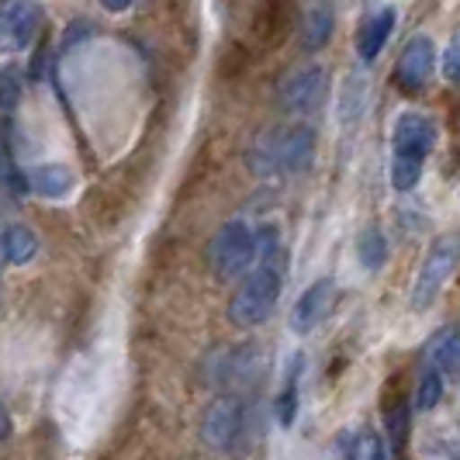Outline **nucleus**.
Wrapping results in <instances>:
<instances>
[{
	"label": "nucleus",
	"mask_w": 460,
	"mask_h": 460,
	"mask_svg": "<svg viewBox=\"0 0 460 460\" xmlns=\"http://www.w3.org/2000/svg\"><path fill=\"white\" fill-rule=\"evenodd\" d=\"M433 69H437V42L429 35H412L402 49V56H398L394 84L405 93H419L429 87Z\"/></svg>",
	"instance_id": "obj_6"
},
{
	"label": "nucleus",
	"mask_w": 460,
	"mask_h": 460,
	"mask_svg": "<svg viewBox=\"0 0 460 460\" xmlns=\"http://www.w3.org/2000/svg\"><path fill=\"white\" fill-rule=\"evenodd\" d=\"M136 0H101V7L104 11H111V14H121V11H128Z\"/></svg>",
	"instance_id": "obj_25"
},
{
	"label": "nucleus",
	"mask_w": 460,
	"mask_h": 460,
	"mask_svg": "<svg viewBox=\"0 0 460 460\" xmlns=\"http://www.w3.org/2000/svg\"><path fill=\"white\" fill-rule=\"evenodd\" d=\"M11 437V415H7V409H4V402H0V439Z\"/></svg>",
	"instance_id": "obj_26"
},
{
	"label": "nucleus",
	"mask_w": 460,
	"mask_h": 460,
	"mask_svg": "<svg viewBox=\"0 0 460 460\" xmlns=\"http://www.w3.org/2000/svg\"><path fill=\"white\" fill-rule=\"evenodd\" d=\"M42 4L39 0H11L0 11V46L4 49H28L35 42V35L42 31Z\"/></svg>",
	"instance_id": "obj_8"
},
{
	"label": "nucleus",
	"mask_w": 460,
	"mask_h": 460,
	"mask_svg": "<svg viewBox=\"0 0 460 460\" xmlns=\"http://www.w3.org/2000/svg\"><path fill=\"white\" fill-rule=\"evenodd\" d=\"M73 187H76V173L66 163H46V166H35L28 173V190H35L46 201H63L73 194Z\"/></svg>",
	"instance_id": "obj_12"
},
{
	"label": "nucleus",
	"mask_w": 460,
	"mask_h": 460,
	"mask_svg": "<svg viewBox=\"0 0 460 460\" xmlns=\"http://www.w3.org/2000/svg\"><path fill=\"white\" fill-rule=\"evenodd\" d=\"M280 298V263L274 253H263V263L256 270L243 274L239 291L229 301V319L235 325H260L270 319Z\"/></svg>",
	"instance_id": "obj_2"
},
{
	"label": "nucleus",
	"mask_w": 460,
	"mask_h": 460,
	"mask_svg": "<svg viewBox=\"0 0 460 460\" xmlns=\"http://www.w3.org/2000/svg\"><path fill=\"white\" fill-rule=\"evenodd\" d=\"M409 426H412V412H409L405 398H402V402H392V405L385 409V433H388V439H392V454H398V450L405 447Z\"/></svg>",
	"instance_id": "obj_18"
},
{
	"label": "nucleus",
	"mask_w": 460,
	"mask_h": 460,
	"mask_svg": "<svg viewBox=\"0 0 460 460\" xmlns=\"http://www.w3.org/2000/svg\"><path fill=\"white\" fill-rule=\"evenodd\" d=\"M298 374H301V357L291 364V374L284 377V388L277 398V422L280 426H291L298 419Z\"/></svg>",
	"instance_id": "obj_19"
},
{
	"label": "nucleus",
	"mask_w": 460,
	"mask_h": 460,
	"mask_svg": "<svg viewBox=\"0 0 460 460\" xmlns=\"http://www.w3.org/2000/svg\"><path fill=\"white\" fill-rule=\"evenodd\" d=\"M336 31V7L332 0H305L301 7V46L308 52H319L329 46Z\"/></svg>",
	"instance_id": "obj_11"
},
{
	"label": "nucleus",
	"mask_w": 460,
	"mask_h": 460,
	"mask_svg": "<svg viewBox=\"0 0 460 460\" xmlns=\"http://www.w3.org/2000/svg\"><path fill=\"white\" fill-rule=\"evenodd\" d=\"M22 93H24L22 69H18V66L0 69V111H7V115H11V111H18Z\"/></svg>",
	"instance_id": "obj_20"
},
{
	"label": "nucleus",
	"mask_w": 460,
	"mask_h": 460,
	"mask_svg": "<svg viewBox=\"0 0 460 460\" xmlns=\"http://www.w3.org/2000/svg\"><path fill=\"white\" fill-rule=\"evenodd\" d=\"M460 270V235H439L429 246V253L419 267V277L412 284V308L426 312L433 308L437 298L447 291V284L457 277Z\"/></svg>",
	"instance_id": "obj_3"
},
{
	"label": "nucleus",
	"mask_w": 460,
	"mask_h": 460,
	"mask_svg": "<svg viewBox=\"0 0 460 460\" xmlns=\"http://www.w3.org/2000/svg\"><path fill=\"white\" fill-rule=\"evenodd\" d=\"M336 305V280L332 277H319L315 284L305 288V295L295 301V312H291V332L308 336L315 325H323V319L332 312Z\"/></svg>",
	"instance_id": "obj_10"
},
{
	"label": "nucleus",
	"mask_w": 460,
	"mask_h": 460,
	"mask_svg": "<svg viewBox=\"0 0 460 460\" xmlns=\"http://www.w3.org/2000/svg\"><path fill=\"white\" fill-rule=\"evenodd\" d=\"M243 429V402L235 394H218L208 402L201 415V439L215 450H232V443Z\"/></svg>",
	"instance_id": "obj_7"
},
{
	"label": "nucleus",
	"mask_w": 460,
	"mask_h": 460,
	"mask_svg": "<svg viewBox=\"0 0 460 460\" xmlns=\"http://www.w3.org/2000/svg\"><path fill=\"white\" fill-rule=\"evenodd\" d=\"M443 370L433 367L422 374V381H419V394H415V409H422V412H429V409H437L439 398H443Z\"/></svg>",
	"instance_id": "obj_21"
},
{
	"label": "nucleus",
	"mask_w": 460,
	"mask_h": 460,
	"mask_svg": "<svg viewBox=\"0 0 460 460\" xmlns=\"http://www.w3.org/2000/svg\"><path fill=\"white\" fill-rule=\"evenodd\" d=\"M0 263H4V229H0Z\"/></svg>",
	"instance_id": "obj_27"
},
{
	"label": "nucleus",
	"mask_w": 460,
	"mask_h": 460,
	"mask_svg": "<svg viewBox=\"0 0 460 460\" xmlns=\"http://www.w3.org/2000/svg\"><path fill=\"white\" fill-rule=\"evenodd\" d=\"M394 18H398L394 7H381V11H374L367 22L360 24L357 49H360V59H364V63H374V59L381 56V49L388 46V39H392V31H394Z\"/></svg>",
	"instance_id": "obj_13"
},
{
	"label": "nucleus",
	"mask_w": 460,
	"mask_h": 460,
	"mask_svg": "<svg viewBox=\"0 0 460 460\" xmlns=\"http://www.w3.org/2000/svg\"><path fill=\"white\" fill-rule=\"evenodd\" d=\"M357 260L364 270H381L388 263V239L377 226H367L357 235Z\"/></svg>",
	"instance_id": "obj_17"
},
{
	"label": "nucleus",
	"mask_w": 460,
	"mask_h": 460,
	"mask_svg": "<svg viewBox=\"0 0 460 460\" xmlns=\"http://www.w3.org/2000/svg\"><path fill=\"white\" fill-rule=\"evenodd\" d=\"M0 184L7 187V190H14V194L28 190V181H22V173H18V166H14V156H11L4 136H0Z\"/></svg>",
	"instance_id": "obj_23"
},
{
	"label": "nucleus",
	"mask_w": 460,
	"mask_h": 460,
	"mask_svg": "<svg viewBox=\"0 0 460 460\" xmlns=\"http://www.w3.org/2000/svg\"><path fill=\"white\" fill-rule=\"evenodd\" d=\"M325 93H329V73H325V66H301L291 69L280 80L277 101L291 115H315V111H323Z\"/></svg>",
	"instance_id": "obj_5"
},
{
	"label": "nucleus",
	"mask_w": 460,
	"mask_h": 460,
	"mask_svg": "<svg viewBox=\"0 0 460 460\" xmlns=\"http://www.w3.org/2000/svg\"><path fill=\"white\" fill-rule=\"evenodd\" d=\"M39 253V235L22 226V222H14V226H7L4 229V260L7 263H14V267H24V263H31Z\"/></svg>",
	"instance_id": "obj_15"
},
{
	"label": "nucleus",
	"mask_w": 460,
	"mask_h": 460,
	"mask_svg": "<svg viewBox=\"0 0 460 460\" xmlns=\"http://www.w3.org/2000/svg\"><path fill=\"white\" fill-rule=\"evenodd\" d=\"M340 457H357V460H381L392 450H385V439L377 437L370 426H357V429H343L340 443H336Z\"/></svg>",
	"instance_id": "obj_14"
},
{
	"label": "nucleus",
	"mask_w": 460,
	"mask_h": 460,
	"mask_svg": "<svg viewBox=\"0 0 460 460\" xmlns=\"http://www.w3.org/2000/svg\"><path fill=\"white\" fill-rule=\"evenodd\" d=\"M437 146V125L419 111H402L394 118L392 128V149L394 156H412V160H422L433 153Z\"/></svg>",
	"instance_id": "obj_9"
},
{
	"label": "nucleus",
	"mask_w": 460,
	"mask_h": 460,
	"mask_svg": "<svg viewBox=\"0 0 460 460\" xmlns=\"http://www.w3.org/2000/svg\"><path fill=\"white\" fill-rule=\"evenodd\" d=\"M443 73H447V80L460 87V31L450 39V46H447V56H443Z\"/></svg>",
	"instance_id": "obj_24"
},
{
	"label": "nucleus",
	"mask_w": 460,
	"mask_h": 460,
	"mask_svg": "<svg viewBox=\"0 0 460 460\" xmlns=\"http://www.w3.org/2000/svg\"><path fill=\"white\" fill-rule=\"evenodd\" d=\"M319 138L308 125H288V128H270L256 138L246 153V163L260 181H277V177H295L308 173L315 163Z\"/></svg>",
	"instance_id": "obj_1"
},
{
	"label": "nucleus",
	"mask_w": 460,
	"mask_h": 460,
	"mask_svg": "<svg viewBox=\"0 0 460 460\" xmlns=\"http://www.w3.org/2000/svg\"><path fill=\"white\" fill-rule=\"evenodd\" d=\"M422 177V160H412V156H394L392 160V184L394 190H412Z\"/></svg>",
	"instance_id": "obj_22"
},
{
	"label": "nucleus",
	"mask_w": 460,
	"mask_h": 460,
	"mask_svg": "<svg viewBox=\"0 0 460 460\" xmlns=\"http://www.w3.org/2000/svg\"><path fill=\"white\" fill-rule=\"evenodd\" d=\"M429 364L439 367L443 374H454L460 370V332L457 329H439L437 336H433V343H429Z\"/></svg>",
	"instance_id": "obj_16"
},
{
	"label": "nucleus",
	"mask_w": 460,
	"mask_h": 460,
	"mask_svg": "<svg viewBox=\"0 0 460 460\" xmlns=\"http://www.w3.org/2000/svg\"><path fill=\"white\" fill-rule=\"evenodd\" d=\"M256 260V235L243 218H232L215 232L211 246H208V263L218 280H239L253 267Z\"/></svg>",
	"instance_id": "obj_4"
}]
</instances>
